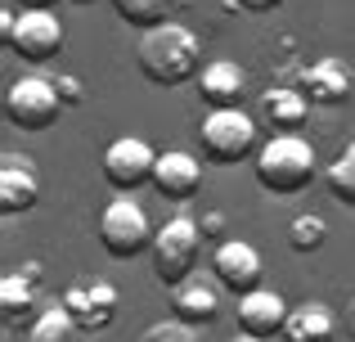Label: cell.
Instances as JSON below:
<instances>
[{"mask_svg": "<svg viewBox=\"0 0 355 342\" xmlns=\"http://www.w3.org/2000/svg\"><path fill=\"white\" fill-rule=\"evenodd\" d=\"M139 72L153 86H180L202 72V45L184 23H157L139 41Z\"/></svg>", "mask_w": 355, "mask_h": 342, "instance_id": "1", "label": "cell"}, {"mask_svg": "<svg viewBox=\"0 0 355 342\" xmlns=\"http://www.w3.org/2000/svg\"><path fill=\"white\" fill-rule=\"evenodd\" d=\"M252 167H257V180L266 185L270 194L288 198V194H302L306 185L315 180L320 162H315V144L311 140H302L297 131H279L257 149Z\"/></svg>", "mask_w": 355, "mask_h": 342, "instance_id": "2", "label": "cell"}, {"mask_svg": "<svg viewBox=\"0 0 355 342\" xmlns=\"http://www.w3.org/2000/svg\"><path fill=\"white\" fill-rule=\"evenodd\" d=\"M202 225L193 216H171L166 225H157L153 234V275L166 289H180L184 280H193V266L202 253Z\"/></svg>", "mask_w": 355, "mask_h": 342, "instance_id": "3", "label": "cell"}, {"mask_svg": "<svg viewBox=\"0 0 355 342\" xmlns=\"http://www.w3.org/2000/svg\"><path fill=\"white\" fill-rule=\"evenodd\" d=\"M198 144L211 162H243L257 153V122L234 104V108H207L198 126Z\"/></svg>", "mask_w": 355, "mask_h": 342, "instance_id": "4", "label": "cell"}, {"mask_svg": "<svg viewBox=\"0 0 355 342\" xmlns=\"http://www.w3.org/2000/svg\"><path fill=\"white\" fill-rule=\"evenodd\" d=\"M99 243H104L108 257H135L144 248H153V234L157 230L148 225V212L139 207L130 194H117L104 212H99Z\"/></svg>", "mask_w": 355, "mask_h": 342, "instance_id": "5", "label": "cell"}, {"mask_svg": "<svg viewBox=\"0 0 355 342\" xmlns=\"http://www.w3.org/2000/svg\"><path fill=\"white\" fill-rule=\"evenodd\" d=\"M0 27H5L9 50H14L18 59H27V63H45V59H54V54L63 50V23L50 14V9H23V14H9L5 9Z\"/></svg>", "mask_w": 355, "mask_h": 342, "instance_id": "6", "label": "cell"}, {"mask_svg": "<svg viewBox=\"0 0 355 342\" xmlns=\"http://www.w3.org/2000/svg\"><path fill=\"white\" fill-rule=\"evenodd\" d=\"M59 108H63V99L50 77H18L5 90V117L18 131H45L59 117Z\"/></svg>", "mask_w": 355, "mask_h": 342, "instance_id": "7", "label": "cell"}, {"mask_svg": "<svg viewBox=\"0 0 355 342\" xmlns=\"http://www.w3.org/2000/svg\"><path fill=\"white\" fill-rule=\"evenodd\" d=\"M99 167H104V180L113 185V189H121V194H135L139 185H148V180H153L157 153H153V144H148V140H139V135H117V140L104 149Z\"/></svg>", "mask_w": 355, "mask_h": 342, "instance_id": "8", "label": "cell"}, {"mask_svg": "<svg viewBox=\"0 0 355 342\" xmlns=\"http://www.w3.org/2000/svg\"><path fill=\"white\" fill-rule=\"evenodd\" d=\"M63 307L72 311L81 334H99L117 320V289L108 280H86V284H72L63 293Z\"/></svg>", "mask_w": 355, "mask_h": 342, "instance_id": "9", "label": "cell"}, {"mask_svg": "<svg viewBox=\"0 0 355 342\" xmlns=\"http://www.w3.org/2000/svg\"><path fill=\"white\" fill-rule=\"evenodd\" d=\"M211 271H216V280L225 284L230 293H252L261 289V275H266V262H261V253L248 243V239H225V243L211 253Z\"/></svg>", "mask_w": 355, "mask_h": 342, "instance_id": "10", "label": "cell"}, {"mask_svg": "<svg viewBox=\"0 0 355 342\" xmlns=\"http://www.w3.org/2000/svg\"><path fill=\"white\" fill-rule=\"evenodd\" d=\"M297 86H302V95L311 99V104L333 108L355 90V72H351V63H342V59H315V63L302 68Z\"/></svg>", "mask_w": 355, "mask_h": 342, "instance_id": "11", "label": "cell"}, {"mask_svg": "<svg viewBox=\"0 0 355 342\" xmlns=\"http://www.w3.org/2000/svg\"><path fill=\"white\" fill-rule=\"evenodd\" d=\"M36 198H41V176H36V167L23 153H5V162H0V212L5 216L32 212Z\"/></svg>", "mask_w": 355, "mask_h": 342, "instance_id": "12", "label": "cell"}, {"mask_svg": "<svg viewBox=\"0 0 355 342\" xmlns=\"http://www.w3.org/2000/svg\"><path fill=\"white\" fill-rule=\"evenodd\" d=\"M284 325H288V302L279 298L275 289H252V293H243L239 298V329L243 334H257V338H275V334H284Z\"/></svg>", "mask_w": 355, "mask_h": 342, "instance_id": "13", "label": "cell"}, {"mask_svg": "<svg viewBox=\"0 0 355 342\" xmlns=\"http://www.w3.org/2000/svg\"><path fill=\"white\" fill-rule=\"evenodd\" d=\"M202 185V162L184 149H166L157 153V167H153V189L171 203L193 198V189Z\"/></svg>", "mask_w": 355, "mask_h": 342, "instance_id": "14", "label": "cell"}, {"mask_svg": "<svg viewBox=\"0 0 355 342\" xmlns=\"http://www.w3.org/2000/svg\"><path fill=\"white\" fill-rule=\"evenodd\" d=\"M243 90H248V72L234 59H216L198 72V95L207 108H234L243 104Z\"/></svg>", "mask_w": 355, "mask_h": 342, "instance_id": "15", "label": "cell"}, {"mask_svg": "<svg viewBox=\"0 0 355 342\" xmlns=\"http://www.w3.org/2000/svg\"><path fill=\"white\" fill-rule=\"evenodd\" d=\"M36 262H27L23 271H14V275H5L0 280V316H5V325H18V320H27L32 316V307H36Z\"/></svg>", "mask_w": 355, "mask_h": 342, "instance_id": "16", "label": "cell"}, {"mask_svg": "<svg viewBox=\"0 0 355 342\" xmlns=\"http://www.w3.org/2000/svg\"><path fill=\"white\" fill-rule=\"evenodd\" d=\"M175 320H184V325H193V329H202V325H211V320L220 316V298H216V289L211 284H202V280H184L180 289H175Z\"/></svg>", "mask_w": 355, "mask_h": 342, "instance_id": "17", "label": "cell"}, {"mask_svg": "<svg viewBox=\"0 0 355 342\" xmlns=\"http://www.w3.org/2000/svg\"><path fill=\"white\" fill-rule=\"evenodd\" d=\"M306 104H311V99L302 95V86H270L266 95H261V117H266L270 126H279V131H293V126H302Z\"/></svg>", "mask_w": 355, "mask_h": 342, "instance_id": "18", "label": "cell"}, {"mask_svg": "<svg viewBox=\"0 0 355 342\" xmlns=\"http://www.w3.org/2000/svg\"><path fill=\"white\" fill-rule=\"evenodd\" d=\"M288 342H329L333 338V311L324 302H302V307L288 311V325H284Z\"/></svg>", "mask_w": 355, "mask_h": 342, "instance_id": "19", "label": "cell"}, {"mask_svg": "<svg viewBox=\"0 0 355 342\" xmlns=\"http://www.w3.org/2000/svg\"><path fill=\"white\" fill-rule=\"evenodd\" d=\"M77 320H72V311L63 307H50V311H41V316L32 320V329H27V338L23 342H77Z\"/></svg>", "mask_w": 355, "mask_h": 342, "instance_id": "20", "label": "cell"}, {"mask_svg": "<svg viewBox=\"0 0 355 342\" xmlns=\"http://www.w3.org/2000/svg\"><path fill=\"white\" fill-rule=\"evenodd\" d=\"M324 180H329L333 198H338V203H351V207H355V140L342 144V153L329 162Z\"/></svg>", "mask_w": 355, "mask_h": 342, "instance_id": "21", "label": "cell"}, {"mask_svg": "<svg viewBox=\"0 0 355 342\" xmlns=\"http://www.w3.org/2000/svg\"><path fill=\"white\" fill-rule=\"evenodd\" d=\"M117 5V14H121V23H130V27H157V23H166V9H171V0H113Z\"/></svg>", "mask_w": 355, "mask_h": 342, "instance_id": "22", "label": "cell"}, {"mask_svg": "<svg viewBox=\"0 0 355 342\" xmlns=\"http://www.w3.org/2000/svg\"><path fill=\"white\" fill-rule=\"evenodd\" d=\"M288 243H293V253H315V248L324 243V216H315V212L297 216L293 225H288Z\"/></svg>", "mask_w": 355, "mask_h": 342, "instance_id": "23", "label": "cell"}, {"mask_svg": "<svg viewBox=\"0 0 355 342\" xmlns=\"http://www.w3.org/2000/svg\"><path fill=\"white\" fill-rule=\"evenodd\" d=\"M139 342H202V338L193 334V325H184V320H171V325L162 320V325H148Z\"/></svg>", "mask_w": 355, "mask_h": 342, "instance_id": "24", "label": "cell"}, {"mask_svg": "<svg viewBox=\"0 0 355 342\" xmlns=\"http://www.w3.org/2000/svg\"><path fill=\"white\" fill-rule=\"evenodd\" d=\"M54 86H59V99H63V108H68V104H81V81H77V77H59Z\"/></svg>", "mask_w": 355, "mask_h": 342, "instance_id": "25", "label": "cell"}, {"mask_svg": "<svg viewBox=\"0 0 355 342\" xmlns=\"http://www.w3.org/2000/svg\"><path fill=\"white\" fill-rule=\"evenodd\" d=\"M198 225H202V234H207V239H216L220 230H225V216H220V212H202Z\"/></svg>", "mask_w": 355, "mask_h": 342, "instance_id": "26", "label": "cell"}, {"mask_svg": "<svg viewBox=\"0 0 355 342\" xmlns=\"http://www.w3.org/2000/svg\"><path fill=\"white\" fill-rule=\"evenodd\" d=\"M239 9H248V14H266V9H279L284 0H234Z\"/></svg>", "mask_w": 355, "mask_h": 342, "instance_id": "27", "label": "cell"}, {"mask_svg": "<svg viewBox=\"0 0 355 342\" xmlns=\"http://www.w3.org/2000/svg\"><path fill=\"white\" fill-rule=\"evenodd\" d=\"M18 5H23V9H54L59 0H18Z\"/></svg>", "mask_w": 355, "mask_h": 342, "instance_id": "28", "label": "cell"}, {"mask_svg": "<svg viewBox=\"0 0 355 342\" xmlns=\"http://www.w3.org/2000/svg\"><path fill=\"white\" fill-rule=\"evenodd\" d=\"M234 342H266V338H257V334H243V338H234Z\"/></svg>", "mask_w": 355, "mask_h": 342, "instance_id": "29", "label": "cell"}, {"mask_svg": "<svg viewBox=\"0 0 355 342\" xmlns=\"http://www.w3.org/2000/svg\"><path fill=\"white\" fill-rule=\"evenodd\" d=\"M347 325H351V334H355V302H351V316H347Z\"/></svg>", "mask_w": 355, "mask_h": 342, "instance_id": "30", "label": "cell"}, {"mask_svg": "<svg viewBox=\"0 0 355 342\" xmlns=\"http://www.w3.org/2000/svg\"><path fill=\"white\" fill-rule=\"evenodd\" d=\"M77 5H86V0H77Z\"/></svg>", "mask_w": 355, "mask_h": 342, "instance_id": "31", "label": "cell"}]
</instances>
